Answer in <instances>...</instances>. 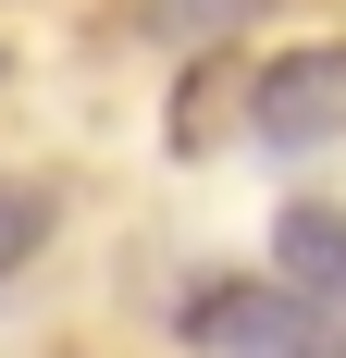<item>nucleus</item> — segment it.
Returning a JSON list of instances; mask_svg holds the SVG:
<instances>
[{"label":"nucleus","mask_w":346,"mask_h":358,"mask_svg":"<svg viewBox=\"0 0 346 358\" xmlns=\"http://www.w3.org/2000/svg\"><path fill=\"white\" fill-rule=\"evenodd\" d=\"M247 124H260V148H334L346 136V37L284 50V62L247 87Z\"/></svg>","instance_id":"obj_2"},{"label":"nucleus","mask_w":346,"mask_h":358,"mask_svg":"<svg viewBox=\"0 0 346 358\" xmlns=\"http://www.w3.org/2000/svg\"><path fill=\"white\" fill-rule=\"evenodd\" d=\"M173 334L198 358H346V309L297 285H247V272H210V285L173 296Z\"/></svg>","instance_id":"obj_1"},{"label":"nucleus","mask_w":346,"mask_h":358,"mask_svg":"<svg viewBox=\"0 0 346 358\" xmlns=\"http://www.w3.org/2000/svg\"><path fill=\"white\" fill-rule=\"evenodd\" d=\"M272 285L346 309V210H334V198H284V222H272Z\"/></svg>","instance_id":"obj_3"},{"label":"nucleus","mask_w":346,"mask_h":358,"mask_svg":"<svg viewBox=\"0 0 346 358\" xmlns=\"http://www.w3.org/2000/svg\"><path fill=\"white\" fill-rule=\"evenodd\" d=\"M247 13H260V0H161L148 25L161 37H223V25H247Z\"/></svg>","instance_id":"obj_5"},{"label":"nucleus","mask_w":346,"mask_h":358,"mask_svg":"<svg viewBox=\"0 0 346 358\" xmlns=\"http://www.w3.org/2000/svg\"><path fill=\"white\" fill-rule=\"evenodd\" d=\"M50 222H62V198H50V185L0 173V285H13V272H25V259L50 248Z\"/></svg>","instance_id":"obj_4"}]
</instances>
